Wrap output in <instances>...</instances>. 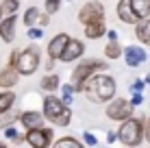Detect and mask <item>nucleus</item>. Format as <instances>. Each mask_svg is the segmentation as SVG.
I'll list each match as a JSON object with an SVG mask.
<instances>
[{"mask_svg": "<svg viewBox=\"0 0 150 148\" xmlns=\"http://www.w3.org/2000/svg\"><path fill=\"white\" fill-rule=\"evenodd\" d=\"M115 89H117V85H115L113 76L105 74V72H98L87 81L83 94L87 96L89 103H111L115 98Z\"/></svg>", "mask_w": 150, "mask_h": 148, "instance_id": "f257e3e1", "label": "nucleus"}, {"mask_svg": "<svg viewBox=\"0 0 150 148\" xmlns=\"http://www.w3.org/2000/svg\"><path fill=\"white\" fill-rule=\"evenodd\" d=\"M98 70H107V61H100V59H85V61H81V63L72 70L70 83L74 85L76 94H83V91H85L87 81H89L94 74H98Z\"/></svg>", "mask_w": 150, "mask_h": 148, "instance_id": "f03ea898", "label": "nucleus"}, {"mask_svg": "<svg viewBox=\"0 0 150 148\" xmlns=\"http://www.w3.org/2000/svg\"><path fill=\"white\" fill-rule=\"evenodd\" d=\"M117 135H120V142L126 148H137L144 140V118H137L133 115L131 120L122 122L120 129H117Z\"/></svg>", "mask_w": 150, "mask_h": 148, "instance_id": "7ed1b4c3", "label": "nucleus"}, {"mask_svg": "<svg viewBox=\"0 0 150 148\" xmlns=\"http://www.w3.org/2000/svg\"><path fill=\"white\" fill-rule=\"evenodd\" d=\"M39 61H41V50L37 46H26V48L20 50L18 61H15V70L22 76H30L39 70Z\"/></svg>", "mask_w": 150, "mask_h": 148, "instance_id": "20e7f679", "label": "nucleus"}, {"mask_svg": "<svg viewBox=\"0 0 150 148\" xmlns=\"http://www.w3.org/2000/svg\"><path fill=\"white\" fill-rule=\"evenodd\" d=\"M107 118L113 120V122H126L135 115V107L131 105V100L126 98H113L105 109Z\"/></svg>", "mask_w": 150, "mask_h": 148, "instance_id": "39448f33", "label": "nucleus"}, {"mask_svg": "<svg viewBox=\"0 0 150 148\" xmlns=\"http://www.w3.org/2000/svg\"><path fill=\"white\" fill-rule=\"evenodd\" d=\"M79 22L89 26V24H96V22H105V4L98 2V0H89L81 7L79 11Z\"/></svg>", "mask_w": 150, "mask_h": 148, "instance_id": "423d86ee", "label": "nucleus"}, {"mask_svg": "<svg viewBox=\"0 0 150 148\" xmlns=\"http://www.w3.org/2000/svg\"><path fill=\"white\" fill-rule=\"evenodd\" d=\"M54 131L50 126L46 129H35V131H26V144L30 148H52L54 144Z\"/></svg>", "mask_w": 150, "mask_h": 148, "instance_id": "0eeeda50", "label": "nucleus"}, {"mask_svg": "<svg viewBox=\"0 0 150 148\" xmlns=\"http://www.w3.org/2000/svg\"><path fill=\"white\" fill-rule=\"evenodd\" d=\"M63 109H65L63 100H61L59 96H54V94L44 96V100H41V111H44L46 120H48V122H52V124H54V120L59 118L61 113H63Z\"/></svg>", "mask_w": 150, "mask_h": 148, "instance_id": "6e6552de", "label": "nucleus"}, {"mask_svg": "<svg viewBox=\"0 0 150 148\" xmlns=\"http://www.w3.org/2000/svg\"><path fill=\"white\" fill-rule=\"evenodd\" d=\"M20 124H22L26 131L46 129V115H44V111L26 109V111H22V115H20Z\"/></svg>", "mask_w": 150, "mask_h": 148, "instance_id": "1a4fd4ad", "label": "nucleus"}, {"mask_svg": "<svg viewBox=\"0 0 150 148\" xmlns=\"http://www.w3.org/2000/svg\"><path fill=\"white\" fill-rule=\"evenodd\" d=\"M70 35H65V33H57L52 39L48 42V46H46V52H48V59H52V61H59L61 59V55L65 52V48H68V44H70Z\"/></svg>", "mask_w": 150, "mask_h": 148, "instance_id": "9d476101", "label": "nucleus"}, {"mask_svg": "<svg viewBox=\"0 0 150 148\" xmlns=\"http://www.w3.org/2000/svg\"><path fill=\"white\" fill-rule=\"evenodd\" d=\"M146 59H148V52L142 46H126L124 48V61H126L128 68H139Z\"/></svg>", "mask_w": 150, "mask_h": 148, "instance_id": "9b49d317", "label": "nucleus"}, {"mask_svg": "<svg viewBox=\"0 0 150 148\" xmlns=\"http://www.w3.org/2000/svg\"><path fill=\"white\" fill-rule=\"evenodd\" d=\"M83 55H85V44L81 42V39H74L72 37L70 39V44H68V48H65V52L61 55V63H72V61H79Z\"/></svg>", "mask_w": 150, "mask_h": 148, "instance_id": "f8f14e48", "label": "nucleus"}, {"mask_svg": "<svg viewBox=\"0 0 150 148\" xmlns=\"http://www.w3.org/2000/svg\"><path fill=\"white\" fill-rule=\"evenodd\" d=\"M115 13H117V20H120L122 24H128V26H131V24H139V18H137V13L133 11L131 0H120Z\"/></svg>", "mask_w": 150, "mask_h": 148, "instance_id": "ddd939ff", "label": "nucleus"}, {"mask_svg": "<svg viewBox=\"0 0 150 148\" xmlns=\"http://www.w3.org/2000/svg\"><path fill=\"white\" fill-rule=\"evenodd\" d=\"M20 76L22 74H20L13 65H4V68L0 70V87H2V91H11L15 85H18Z\"/></svg>", "mask_w": 150, "mask_h": 148, "instance_id": "4468645a", "label": "nucleus"}, {"mask_svg": "<svg viewBox=\"0 0 150 148\" xmlns=\"http://www.w3.org/2000/svg\"><path fill=\"white\" fill-rule=\"evenodd\" d=\"M15 26H18V18H15V15L2 18V22H0V39H2L4 44L15 42Z\"/></svg>", "mask_w": 150, "mask_h": 148, "instance_id": "2eb2a0df", "label": "nucleus"}, {"mask_svg": "<svg viewBox=\"0 0 150 148\" xmlns=\"http://www.w3.org/2000/svg\"><path fill=\"white\" fill-rule=\"evenodd\" d=\"M39 87L44 89V91H48V94H54L57 89H61V79H59V74H54V72L44 74V76H41V81H39Z\"/></svg>", "mask_w": 150, "mask_h": 148, "instance_id": "dca6fc26", "label": "nucleus"}, {"mask_svg": "<svg viewBox=\"0 0 150 148\" xmlns=\"http://www.w3.org/2000/svg\"><path fill=\"white\" fill-rule=\"evenodd\" d=\"M15 100H18V96H15V91H0V115L2 113H9V111L15 109Z\"/></svg>", "mask_w": 150, "mask_h": 148, "instance_id": "f3484780", "label": "nucleus"}, {"mask_svg": "<svg viewBox=\"0 0 150 148\" xmlns=\"http://www.w3.org/2000/svg\"><path fill=\"white\" fill-rule=\"evenodd\" d=\"M135 37L139 39V44L150 46V18L142 20L139 24H135Z\"/></svg>", "mask_w": 150, "mask_h": 148, "instance_id": "a211bd4d", "label": "nucleus"}, {"mask_svg": "<svg viewBox=\"0 0 150 148\" xmlns=\"http://www.w3.org/2000/svg\"><path fill=\"white\" fill-rule=\"evenodd\" d=\"M131 4H133V11L137 13L139 22L150 18V0H131Z\"/></svg>", "mask_w": 150, "mask_h": 148, "instance_id": "6ab92c4d", "label": "nucleus"}, {"mask_svg": "<svg viewBox=\"0 0 150 148\" xmlns=\"http://www.w3.org/2000/svg\"><path fill=\"white\" fill-rule=\"evenodd\" d=\"M107 35V28H105V22H96V24H89L85 26V37L87 39H100Z\"/></svg>", "mask_w": 150, "mask_h": 148, "instance_id": "aec40b11", "label": "nucleus"}, {"mask_svg": "<svg viewBox=\"0 0 150 148\" xmlns=\"http://www.w3.org/2000/svg\"><path fill=\"white\" fill-rule=\"evenodd\" d=\"M39 18H41V11L37 7H28L26 11H24V15H22V22H24V26L26 28H33L35 24L39 22Z\"/></svg>", "mask_w": 150, "mask_h": 148, "instance_id": "412c9836", "label": "nucleus"}, {"mask_svg": "<svg viewBox=\"0 0 150 148\" xmlns=\"http://www.w3.org/2000/svg\"><path fill=\"white\" fill-rule=\"evenodd\" d=\"M52 148H87L83 142H79L76 137L72 135H65V137H59V140L52 144Z\"/></svg>", "mask_w": 150, "mask_h": 148, "instance_id": "4be33fe9", "label": "nucleus"}, {"mask_svg": "<svg viewBox=\"0 0 150 148\" xmlns=\"http://www.w3.org/2000/svg\"><path fill=\"white\" fill-rule=\"evenodd\" d=\"M20 115H22V111H18V109L9 111V113H2L0 115V131L13 126V122H20Z\"/></svg>", "mask_w": 150, "mask_h": 148, "instance_id": "5701e85b", "label": "nucleus"}, {"mask_svg": "<svg viewBox=\"0 0 150 148\" xmlns=\"http://www.w3.org/2000/svg\"><path fill=\"white\" fill-rule=\"evenodd\" d=\"M4 137H7L13 146H20V144H24V142H26V133H18V129H15V126L4 129Z\"/></svg>", "mask_w": 150, "mask_h": 148, "instance_id": "b1692460", "label": "nucleus"}, {"mask_svg": "<svg viewBox=\"0 0 150 148\" xmlns=\"http://www.w3.org/2000/svg\"><path fill=\"white\" fill-rule=\"evenodd\" d=\"M105 57H107V59H113V61H115V59L124 57V48H122V46L117 44V42H109V44L105 46Z\"/></svg>", "mask_w": 150, "mask_h": 148, "instance_id": "393cba45", "label": "nucleus"}, {"mask_svg": "<svg viewBox=\"0 0 150 148\" xmlns=\"http://www.w3.org/2000/svg\"><path fill=\"white\" fill-rule=\"evenodd\" d=\"M74 94H76V89H74V85H72V83H63V85H61V100H63L65 107L72 105Z\"/></svg>", "mask_w": 150, "mask_h": 148, "instance_id": "a878e982", "label": "nucleus"}, {"mask_svg": "<svg viewBox=\"0 0 150 148\" xmlns=\"http://www.w3.org/2000/svg\"><path fill=\"white\" fill-rule=\"evenodd\" d=\"M18 9H20V0H2V15H4V18L15 15Z\"/></svg>", "mask_w": 150, "mask_h": 148, "instance_id": "bb28decb", "label": "nucleus"}, {"mask_svg": "<svg viewBox=\"0 0 150 148\" xmlns=\"http://www.w3.org/2000/svg\"><path fill=\"white\" fill-rule=\"evenodd\" d=\"M70 122H72V109H70V107H65L63 113L54 120V124L57 126H70Z\"/></svg>", "mask_w": 150, "mask_h": 148, "instance_id": "cd10ccee", "label": "nucleus"}, {"mask_svg": "<svg viewBox=\"0 0 150 148\" xmlns=\"http://www.w3.org/2000/svg\"><path fill=\"white\" fill-rule=\"evenodd\" d=\"M83 144L91 146V148H98V137L91 133V131H85V133H83Z\"/></svg>", "mask_w": 150, "mask_h": 148, "instance_id": "c85d7f7f", "label": "nucleus"}, {"mask_svg": "<svg viewBox=\"0 0 150 148\" xmlns=\"http://www.w3.org/2000/svg\"><path fill=\"white\" fill-rule=\"evenodd\" d=\"M26 37H28V39H33V42H37L39 37H44V28H41V26L26 28Z\"/></svg>", "mask_w": 150, "mask_h": 148, "instance_id": "c756f323", "label": "nucleus"}, {"mask_svg": "<svg viewBox=\"0 0 150 148\" xmlns=\"http://www.w3.org/2000/svg\"><path fill=\"white\" fill-rule=\"evenodd\" d=\"M46 4V13H57L61 9V0H44Z\"/></svg>", "mask_w": 150, "mask_h": 148, "instance_id": "7c9ffc66", "label": "nucleus"}, {"mask_svg": "<svg viewBox=\"0 0 150 148\" xmlns=\"http://www.w3.org/2000/svg\"><path fill=\"white\" fill-rule=\"evenodd\" d=\"M144 89H146V81H144V79L133 81V85H131V91H133V94H142Z\"/></svg>", "mask_w": 150, "mask_h": 148, "instance_id": "2f4dec72", "label": "nucleus"}, {"mask_svg": "<svg viewBox=\"0 0 150 148\" xmlns=\"http://www.w3.org/2000/svg\"><path fill=\"white\" fill-rule=\"evenodd\" d=\"M144 140H146L148 146H150V115L144 118Z\"/></svg>", "mask_w": 150, "mask_h": 148, "instance_id": "473e14b6", "label": "nucleus"}, {"mask_svg": "<svg viewBox=\"0 0 150 148\" xmlns=\"http://www.w3.org/2000/svg\"><path fill=\"white\" fill-rule=\"evenodd\" d=\"M105 142H107V144H115V142H120V135H117V131H109Z\"/></svg>", "mask_w": 150, "mask_h": 148, "instance_id": "72a5a7b5", "label": "nucleus"}, {"mask_svg": "<svg viewBox=\"0 0 150 148\" xmlns=\"http://www.w3.org/2000/svg\"><path fill=\"white\" fill-rule=\"evenodd\" d=\"M142 103H144V94H133L131 96V105L133 107H139Z\"/></svg>", "mask_w": 150, "mask_h": 148, "instance_id": "f704fd0d", "label": "nucleus"}, {"mask_svg": "<svg viewBox=\"0 0 150 148\" xmlns=\"http://www.w3.org/2000/svg\"><path fill=\"white\" fill-rule=\"evenodd\" d=\"M107 37H109V42H117V37H120V33H117L115 28H111V30H107Z\"/></svg>", "mask_w": 150, "mask_h": 148, "instance_id": "c9c22d12", "label": "nucleus"}, {"mask_svg": "<svg viewBox=\"0 0 150 148\" xmlns=\"http://www.w3.org/2000/svg\"><path fill=\"white\" fill-rule=\"evenodd\" d=\"M48 24H50V13H44V15L39 18V26L44 28V26H48Z\"/></svg>", "mask_w": 150, "mask_h": 148, "instance_id": "e433bc0d", "label": "nucleus"}, {"mask_svg": "<svg viewBox=\"0 0 150 148\" xmlns=\"http://www.w3.org/2000/svg\"><path fill=\"white\" fill-rule=\"evenodd\" d=\"M46 70H54V61L48 59V63H46Z\"/></svg>", "mask_w": 150, "mask_h": 148, "instance_id": "4c0bfd02", "label": "nucleus"}, {"mask_svg": "<svg viewBox=\"0 0 150 148\" xmlns=\"http://www.w3.org/2000/svg\"><path fill=\"white\" fill-rule=\"evenodd\" d=\"M0 148H9V144H7V142H2V140H0Z\"/></svg>", "mask_w": 150, "mask_h": 148, "instance_id": "58836bf2", "label": "nucleus"}, {"mask_svg": "<svg viewBox=\"0 0 150 148\" xmlns=\"http://www.w3.org/2000/svg\"><path fill=\"white\" fill-rule=\"evenodd\" d=\"M0 22H2V2H0Z\"/></svg>", "mask_w": 150, "mask_h": 148, "instance_id": "ea45409f", "label": "nucleus"}, {"mask_svg": "<svg viewBox=\"0 0 150 148\" xmlns=\"http://www.w3.org/2000/svg\"><path fill=\"white\" fill-rule=\"evenodd\" d=\"M144 81H146V85H150V74L146 76V79H144Z\"/></svg>", "mask_w": 150, "mask_h": 148, "instance_id": "a19ab883", "label": "nucleus"}, {"mask_svg": "<svg viewBox=\"0 0 150 148\" xmlns=\"http://www.w3.org/2000/svg\"><path fill=\"white\" fill-rule=\"evenodd\" d=\"M68 2H72V0H68Z\"/></svg>", "mask_w": 150, "mask_h": 148, "instance_id": "79ce46f5", "label": "nucleus"}, {"mask_svg": "<svg viewBox=\"0 0 150 148\" xmlns=\"http://www.w3.org/2000/svg\"><path fill=\"white\" fill-rule=\"evenodd\" d=\"M13 148H18V146H13Z\"/></svg>", "mask_w": 150, "mask_h": 148, "instance_id": "37998d69", "label": "nucleus"}, {"mask_svg": "<svg viewBox=\"0 0 150 148\" xmlns=\"http://www.w3.org/2000/svg\"><path fill=\"white\" fill-rule=\"evenodd\" d=\"M98 148H102V146H98Z\"/></svg>", "mask_w": 150, "mask_h": 148, "instance_id": "c03bdc74", "label": "nucleus"}]
</instances>
